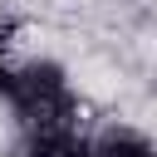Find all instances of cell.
<instances>
[{
	"label": "cell",
	"mask_w": 157,
	"mask_h": 157,
	"mask_svg": "<svg viewBox=\"0 0 157 157\" xmlns=\"http://www.w3.org/2000/svg\"><path fill=\"white\" fill-rule=\"evenodd\" d=\"M5 108L20 118L25 137L78 123V103H74L69 74H64V64H54V59H25V64H15V88H10V98H5Z\"/></svg>",
	"instance_id": "6da1fadb"
},
{
	"label": "cell",
	"mask_w": 157,
	"mask_h": 157,
	"mask_svg": "<svg viewBox=\"0 0 157 157\" xmlns=\"http://www.w3.org/2000/svg\"><path fill=\"white\" fill-rule=\"evenodd\" d=\"M20 157H93V137H83V132H78V123H74V128L29 132V137H25V147H20Z\"/></svg>",
	"instance_id": "7a4b0ae2"
},
{
	"label": "cell",
	"mask_w": 157,
	"mask_h": 157,
	"mask_svg": "<svg viewBox=\"0 0 157 157\" xmlns=\"http://www.w3.org/2000/svg\"><path fill=\"white\" fill-rule=\"evenodd\" d=\"M93 157H157V147L132 128H108L93 132Z\"/></svg>",
	"instance_id": "3957f363"
}]
</instances>
